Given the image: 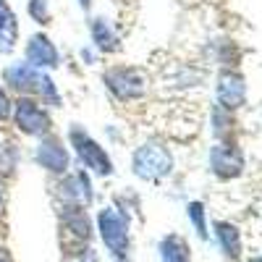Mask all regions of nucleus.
<instances>
[{"label": "nucleus", "mask_w": 262, "mask_h": 262, "mask_svg": "<svg viewBox=\"0 0 262 262\" xmlns=\"http://www.w3.org/2000/svg\"><path fill=\"white\" fill-rule=\"evenodd\" d=\"M0 149H3V147H0Z\"/></svg>", "instance_id": "obj_24"}, {"label": "nucleus", "mask_w": 262, "mask_h": 262, "mask_svg": "<svg viewBox=\"0 0 262 262\" xmlns=\"http://www.w3.org/2000/svg\"><path fill=\"white\" fill-rule=\"evenodd\" d=\"M158 252H160V262H191L189 244L184 242L181 236H176V233L163 236Z\"/></svg>", "instance_id": "obj_16"}, {"label": "nucleus", "mask_w": 262, "mask_h": 262, "mask_svg": "<svg viewBox=\"0 0 262 262\" xmlns=\"http://www.w3.org/2000/svg\"><path fill=\"white\" fill-rule=\"evenodd\" d=\"M11 107H13V100L8 97L6 86H0V123L11 118Z\"/></svg>", "instance_id": "obj_20"}, {"label": "nucleus", "mask_w": 262, "mask_h": 262, "mask_svg": "<svg viewBox=\"0 0 262 262\" xmlns=\"http://www.w3.org/2000/svg\"><path fill=\"white\" fill-rule=\"evenodd\" d=\"M79 6H81L84 11H90V6H92V0H79Z\"/></svg>", "instance_id": "obj_21"}, {"label": "nucleus", "mask_w": 262, "mask_h": 262, "mask_svg": "<svg viewBox=\"0 0 262 262\" xmlns=\"http://www.w3.org/2000/svg\"><path fill=\"white\" fill-rule=\"evenodd\" d=\"M3 202H6V189H3V184H0V207H3Z\"/></svg>", "instance_id": "obj_22"}, {"label": "nucleus", "mask_w": 262, "mask_h": 262, "mask_svg": "<svg viewBox=\"0 0 262 262\" xmlns=\"http://www.w3.org/2000/svg\"><path fill=\"white\" fill-rule=\"evenodd\" d=\"M18 42V21L8 0H0V53H13Z\"/></svg>", "instance_id": "obj_13"}, {"label": "nucleus", "mask_w": 262, "mask_h": 262, "mask_svg": "<svg viewBox=\"0 0 262 262\" xmlns=\"http://www.w3.org/2000/svg\"><path fill=\"white\" fill-rule=\"evenodd\" d=\"M97 231L116 262H121L128 254V217L118 207H102L97 212Z\"/></svg>", "instance_id": "obj_4"}, {"label": "nucleus", "mask_w": 262, "mask_h": 262, "mask_svg": "<svg viewBox=\"0 0 262 262\" xmlns=\"http://www.w3.org/2000/svg\"><path fill=\"white\" fill-rule=\"evenodd\" d=\"M60 217H63V226L69 228L76 238L86 242L92 236V226H90V217L84 212V205H74V202H66L60 207Z\"/></svg>", "instance_id": "obj_12"}, {"label": "nucleus", "mask_w": 262, "mask_h": 262, "mask_svg": "<svg viewBox=\"0 0 262 262\" xmlns=\"http://www.w3.org/2000/svg\"><path fill=\"white\" fill-rule=\"evenodd\" d=\"M215 97H217V105L221 111H238L244 102H247V79L238 74V71H221L217 76V84H215Z\"/></svg>", "instance_id": "obj_7"}, {"label": "nucleus", "mask_w": 262, "mask_h": 262, "mask_svg": "<svg viewBox=\"0 0 262 262\" xmlns=\"http://www.w3.org/2000/svg\"><path fill=\"white\" fill-rule=\"evenodd\" d=\"M34 160L39 168H45L48 173H69V165H71V155L66 144L53 137V134H45L39 137V144L34 149Z\"/></svg>", "instance_id": "obj_8"}, {"label": "nucleus", "mask_w": 262, "mask_h": 262, "mask_svg": "<svg viewBox=\"0 0 262 262\" xmlns=\"http://www.w3.org/2000/svg\"><path fill=\"white\" fill-rule=\"evenodd\" d=\"M210 170L223 181L238 179L244 173V152L236 144H228V142L212 144L210 147Z\"/></svg>", "instance_id": "obj_6"}, {"label": "nucleus", "mask_w": 262, "mask_h": 262, "mask_svg": "<svg viewBox=\"0 0 262 262\" xmlns=\"http://www.w3.org/2000/svg\"><path fill=\"white\" fill-rule=\"evenodd\" d=\"M60 194H63V202H74V205H90L95 200V189L90 181V173L84 168L74 170L71 176H66L60 184Z\"/></svg>", "instance_id": "obj_11"}, {"label": "nucleus", "mask_w": 262, "mask_h": 262, "mask_svg": "<svg viewBox=\"0 0 262 262\" xmlns=\"http://www.w3.org/2000/svg\"><path fill=\"white\" fill-rule=\"evenodd\" d=\"M90 32H92V42H95V48H97L100 53H116V50L121 48V37L116 34V29L111 27V21H107L105 16L92 18Z\"/></svg>", "instance_id": "obj_14"}, {"label": "nucleus", "mask_w": 262, "mask_h": 262, "mask_svg": "<svg viewBox=\"0 0 262 262\" xmlns=\"http://www.w3.org/2000/svg\"><path fill=\"white\" fill-rule=\"evenodd\" d=\"M205 205L202 202H189L186 205V217H189V223L194 226L196 236L200 238H207V221H205Z\"/></svg>", "instance_id": "obj_17"}, {"label": "nucleus", "mask_w": 262, "mask_h": 262, "mask_svg": "<svg viewBox=\"0 0 262 262\" xmlns=\"http://www.w3.org/2000/svg\"><path fill=\"white\" fill-rule=\"evenodd\" d=\"M27 13L32 16V21L37 24H50V0H29L27 3Z\"/></svg>", "instance_id": "obj_19"}, {"label": "nucleus", "mask_w": 262, "mask_h": 262, "mask_svg": "<svg viewBox=\"0 0 262 262\" xmlns=\"http://www.w3.org/2000/svg\"><path fill=\"white\" fill-rule=\"evenodd\" d=\"M11 118H13V126L27 137H45L53 128L50 113L45 111V105L37 102L32 95H18L13 100Z\"/></svg>", "instance_id": "obj_3"}, {"label": "nucleus", "mask_w": 262, "mask_h": 262, "mask_svg": "<svg viewBox=\"0 0 262 262\" xmlns=\"http://www.w3.org/2000/svg\"><path fill=\"white\" fill-rule=\"evenodd\" d=\"M252 262H262V257H254V259H252Z\"/></svg>", "instance_id": "obj_23"}, {"label": "nucleus", "mask_w": 262, "mask_h": 262, "mask_svg": "<svg viewBox=\"0 0 262 262\" xmlns=\"http://www.w3.org/2000/svg\"><path fill=\"white\" fill-rule=\"evenodd\" d=\"M37 95L42 97V105H50V107H58L60 105V95H58V90H55V81L42 71V79H39V90H37Z\"/></svg>", "instance_id": "obj_18"}, {"label": "nucleus", "mask_w": 262, "mask_h": 262, "mask_svg": "<svg viewBox=\"0 0 262 262\" xmlns=\"http://www.w3.org/2000/svg\"><path fill=\"white\" fill-rule=\"evenodd\" d=\"M107 92H111L116 100L121 102H134V100H142L147 95V76L137 69H111L105 76H102Z\"/></svg>", "instance_id": "obj_5"}, {"label": "nucleus", "mask_w": 262, "mask_h": 262, "mask_svg": "<svg viewBox=\"0 0 262 262\" xmlns=\"http://www.w3.org/2000/svg\"><path fill=\"white\" fill-rule=\"evenodd\" d=\"M39 79H42V71H37L34 66H29L27 60H18V63H11L3 69V81L8 90L18 92V95H37L39 90Z\"/></svg>", "instance_id": "obj_10"}, {"label": "nucleus", "mask_w": 262, "mask_h": 262, "mask_svg": "<svg viewBox=\"0 0 262 262\" xmlns=\"http://www.w3.org/2000/svg\"><path fill=\"white\" fill-rule=\"evenodd\" d=\"M24 60L29 66H34L37 71H53L60 66V53L48 34L37 32V34L29 37L27 48H24Z\"/></svg>", "instance_id": "obj_9"}, {"label": "nucleus", "mask_w": 262, "mask_h": 262, "mask_svg": "<svg viewBox=\"0 0 262 262\" xmlns=\"http://www.w3.org/2000/svg\"><path fill=\"white\" fill-rule=\"evenodd\" d=\"M131 170L142 181H152V184L163 181L173 170V155L163 142L149 139L134 149V155H131Z\"/></svg>", "instance_id": "obj_1"}, {"label": "nucleus", "mask_w": 262, "mask_h": 262, "mask_svg": "<svg viewBox=\"0 0 262 262\" xmlns=\"http://www.w3.org/2000/svg\"><path fill=\"white\" fill-rule=\"evenodd\" d=\"M69 144L74 147L76 158L81 160V165L86 170H92L95 176H100V179L113 176V160H111V155H107L105 147L100 142H95L81 126H71L69 128Z\"/></svg>", "instance_id": "obj_2"}, {"label": "nucleus", "mask_w": 262, "mask_h": 262, "mask_svg": "<svg viewBox=\"0 0 262 262\" xmlns=\"http://www.w3.org/2000/svg\"><path fill=\"white\" fill-rule=\"evenodd\" d=\"M215 238L217 244H221L223 254L228 259H238L242 257V233H238V228L228 221H217L215 223Z\"/></svg>", "instance_id": "obj_15"}]
</instances>
